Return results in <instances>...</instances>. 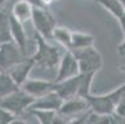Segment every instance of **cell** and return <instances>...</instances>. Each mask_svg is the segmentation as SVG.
Here are the masks:
<instances>
[{"mask_svg": "<svg viewBox=\"0 0 125 124\" xmlns=\"http://www.w3.org/2000/svg\"><path fill=\"white\" fill-rule=\"evenodd\" d=\"M29 3H31L33 6H40V8H46V3L45 0H27Z\"/></svg>", "mask_w": 125, "mask_h": 124, "instance_id": "cell-23", "label": "cell"}, {"mask_svg": "<svg viewBox=\"0 0 125 124\" xmlns=\"http://www.w3.org/2000/svg\"><path fill=\"white\" fill-rule=\"evenodd\" d=\"M94 45V37L89 34L81 31H72V45L71 50H81Z\"/></svg>", "mask_w": 125, "mask_h": 124, "instance_id": "cell-16", "label": "cell"}, {"mask_svg": "<svg viewBox=\"0 0 125 124\" xmlns=\"http://www.w3.org/2000/svg\"><path fill=\"white\" fill-rule=\"evenodd\" d=\"M20 86L15 82V79L11 77V75L8 71L0 69V98H4L15 91H17Z\"/></svg>", "mask_w": 125, "mask_h": 124, "instance_id": "cell-14", "label": "cell"}, {"mask_svg": "<svg viewBox=\"0 0 125 124\" xmlns=\"http://www.w3.org/2000/svg\"><path fill=\"white\" fill-rule=\"evenodd\" d=\"M52 39L57 41L61 46H63L66 50H71L72 45V31L63 26H56L52 34Z\"/></svg>", "mask_w": 125, "mask_h": 124, "instance_id": "cell-17", "label": "cell"}, {"mask_svg": "<svg viewBox=\"0 0 125 124\" xmlns=\"http://www.w3.org/2000/svg\"><path fill=\"white\" fill-rule=\"evenodd\" d=\"M32 11H33V5L31 3H29L27 0H19L14 4L11 15L15 16L19 21L26 23L32 19Z\"/></svg>", "mask_w": 125, "mask_h": 124, "instance_id": "cell-13", "label": "cell"}, {"mask_svg": "<svg viewBox=\"0 0 125 124\" xmlns=\"http://www.w3.org/2000/svg\"><path fill=\"white\" fill-rule=\"evenodd\" d=\"M81 73L78 60L72 50H67V52L62 56L60 63H58V71L55 82H60L67 78H72Z\"/></svg>", "mask_w": 125, "mask_h": 124, "instance_id": "cell-8", "label": "cell"}, {"mask_svg": "<svg viewBox=\"0 0 125 124\" xmlns=\"http://www.w3.org/2000/svg\"><path fill=\"white\" fill-rule=\"evenodd\" d=\"M6 1H8V0H0V6H1L3 4H5Z\"/></svg>", "mask_w": 125, "mask_h": 124, "instance_id": "cell-26", "label": "cell"}, {"mask_svg": "<svg viewBox=\"0 0 125 124\" xmlns=\"http://www.w3.org/2000/svg\"><path fill=\"white\" fill-rule=\"evenodd\" d=\"M10 25H11V36L12 40L19 45L22 50L26 47V32L24 29V23L19 21L15 16L10 14Z\"/></svg>", "mask_w": 125, "mask_h": 124, "instance_id": "cell-15", "label": "cell"}, {"mask_svg": "<svg viewBox=\"0 0 125 124\" xmlns=\"http://www.w3.org/2000/svg\"><path fill=\"white\" fill-rule=\"evenodd\" d=\"M16 119H19V117L0 105V124H11L15 123Z\"/></svg>", "mask_w": 125, "mask_h": 124, "instance_id": "cell-21", "label": "cell"}, {"mask_svg": "<svg viewBox=\"0 0 125 124\" xmlns=\"http://www.w3.org/2000/svg\"><path fill=\"white\" fill-rule=\"evenodd\" d=\"M79 88H81V73L72 78L55 82V91L63 99L79 97Z\"/></svg>", "mask_w": 125, "mask_h": 124, "instance_id": "cell-9", "label": "cell"}, {"mask_svg": "<svg viewBox=\"0 0 125 124\" xmlns=\"http://www.w3.org/2000/svg\"><path fill=\"white\" fill-rule=\"evenodd\" d=\"M14 41L11 36V25H10V14L0 11V44Z\"/></svg>", "mask_w": 125, "mask_h": 124, "instance_id": "cell-19", "label": "cell"}, {"mask_svg": "<svg viewBox=\"0 0 125 124\" xmlns=\"http://www.w3.org/2000/svg\"><path fill=\"white\" fill-rule=\"evenodd\" d=\"M78 60L81 73H97L103 67V57L100 52L94 47L89 46L81 50H72Z\"/></svg>", "mask_w": 125, "mask_h": 124, "instance_id": "cell-3", "label": "cell"}, {"mask_svg": "<svg viewBox=\"0 0 125 124\" xmlns=\"http://www.w3.org/2000/svg\"><path fill=\"white\" fill-rule=\"evenodd\" d=\"M35 99L36 98L30 96L29 93H26L20 87L19 90L15 91L14 93H11V94H9L4 98H0V105L19 117L26 109H29L31 107V104L33 103Z\"/></svg>", "mask_w": 125, "mask_h": 124, "instance_id": "cell-4", "label": "cell"}, {"mask_svg": "<svg viewBox=\"0 0 125 124\" xmlns=\"http://www.w3.org/2000/svg\"><path fill=\"white\" fill-rule=\"evenodd\" d=\"M115 113H116L118 115H120V117L125 118V97L119 102L118 107H116V109H115Z\"/></svg>", "mask_w": 125, "mask_h": 124, "instance_id": "cell-22", "label": "cell"}, {"mask_svg": "<svg viewBox=\"0 0 125 124\" xmlns=\"http://www.w3.org/2000/svg\"><path fill=\"white\" fill-rule=\"evenodd\" d=\"M51 1H52V0H45V3H46V5H47V4H50Z\"/></svg>", "mask_w": 125, "mask_h": 124, "instance_id": "cell-27", "label": "cell"}, {"mask_svg": "<svg viewBox=\"0 0 125 124\" xmlns=\"http://www.w3.org/2000/svg\"><path fill=\"white\" fill-rule=\"evenodd\" d=\"M63 101L64 99L55 90H52L48 93L35 99L29 109H51L58 112L63 104Z\"/></svg>", "mask_w": 125, "mask_h": 124, "instance_id": "cell-10", "label": "cell"}, {"mask_svg": "<svg viewBox=\"0 0 125 124\" xmlns=\"http://www.w3.org/2000/svg\"><path fill=\"white\" fill-rule=\"evenodd\" d=\"M35 31L40 34L45 39L50 40L52 39L53 30L57 26L53 16L46 8H40V6H33L32 11V19H31Z\"/></svg>", "mask_w": 125, "mask_h": 124, "instance_id": "cell-5", "label": "cell"}, {"mask_svg": "<svg viewBox=\"0 0 125 124\" xmlns=\"http://www.w3.org/2000/svg\"><path fill=\"white\" fill-rule=\"evenodd\" d=\"M37 120L41 124H55L56 117H57V111H51V109H29Z\"/></svg>", "mask_w": 125, "mask_h": 124, "instance_id": "cell-20", "label": "cell"}, {"mask_svg": "<svg viewBox=\"0 0 125 124\" xmlns=\"http://www.w3.org/2000/svg\"><path fill=\"white\" fill-rule=\"evenodd\" d=\"M97 3L108 12H110L115 19H119L125 12V6L121 0H97Z\"/></svg>", "mask_w": 125, "mask_h": 124, "instance_id": "cell-18", "label": "cell"}, {"mask_svg": "<svg viewBox=\"0 0 125 124\" xmlns=\"http://www.w3.org/2000/svg\"><path fill=\"white\" fill-rule=\"evenodd\" d=\"M88 111H91V104L87 98L73 97L69 99H64L58 112L64 115L69 120V123H76V120L83 114H85Z\"/></svg>", "mask_w": 125, "mask_h": 124, "instance_id": "cell-6", "label": "cell"}, {"mask_svg": "<svg viewBox=\"0 0 125 124\" xmlns=\"http://www.w3.org/2000/svg\"><path fill=\"white\" fill-rule=\"evenodd\" d=\"M118 52L120 55H125V37H124V41L119 45V47H118Z\"/></svg>", "mask_w": 125, "mask_h": 124, "instance_id": "cell-25", "label": "cell"}, {"mask_svg": "<svg viewBox=\"0 0 125 124\" xmlns=\"http://www.w3.org/2000/svg\"><path fill=\"white\" fill-rule=\"evenodd\" d=\"M0 69H1V68H0Z\"/></svg>", "mask_w": 125, "mask_h": 124, "instance_id": "cell-29", "label": "cell"}, {"mask_svg": "<svg viewBox=\"0 0 125 124\" xmlns=\"http://www.w3.org/2000/svg\"><path fill=\"white\" fill-rule=\"evenodd\" d=\"M21 88L29 93L30 96L39 98L46 93H48L50 91L55 90V82H51L47 79H35V78H27L22 84Z\"/></svg>", "mask_w": 125, "mask_h": 124, "instance_id": "cell-11", "label": "cell"}, {"mask_svg": "<svg viewBox=\"0 0 125 124\" xmlns=\"http://www.w3.org/2000/svg\"><path fill=\"white\" fill-rule=\"evenodd\" d=\"M121 1H123V4H124V6H125V0H121Z\"/></svg>", "mask_w": 125, "mask_h": 124, "instance_id": "cell-28", "label": "cell"}, {"mask_svg": "<svg viewBox=\"0 0 125 124\" xmlns=\"http://www.w3.org/2000/svg\"><path fill=\"white\" fill-rule=\"evenodd\" d=\"M125 97V83L119 86L116 90L108 94H102V96H93L92 93L87 96L85 98L89 101L91 109L99 114V115H109L114 114L115 109L118 107L119 102Z\"/></svg>", "mask_w": 125, "mask_h": 124, "instance_id": "cell-1", "label": "cell"}, {"mask_svg": "<svg viewBox=\"0 0 125 124\" xmlns=\"http://www.w3.org/2000/svg\"><path fill=\"white\" fill-rule=\"evenodd\" d=\"M35 39H36V51L31 56L32 60L35 61V65L41 67V68H53L56 67L61 58L60 54L55 46L50 45L47 39L41 36L40 34H35Z\"/></svg>", "mask_w": 125, "mask_h": 124, "instance_id": "cell-2", "label": "cell"}, {"mask_svg": "<svg viewBox=\"0 0 125 124\" xmlns=\"http://www.w3.org/2000/svg\"><path fill=\"white\" fill-rule=\"evenodd\" d=\"M35 66L36 65H35V61L32 60V57L24 58L21 62H19L14 67H11L10 69H8V72L11 75V77L15 79V82L21 87V84L29 78V75L31 72V69Z\"/></svg>", "mask_w": 125, "mask_h": 124, "instance_id": "cell-12", "label": "cell"}, {"mask_svg": "<svg viewBox=\"0 0 125 124\" xmlns=\"http://www.w3.org/2000/svg\"><path fill=\"white\" fill-rule=\"evenodd\" d=\"M24 50L15 41L0 44V68L8 71L24 60Z\"/></svg>", "mask_w": 125, "mask_h": 124, "instance_id": "cell-7", "label": "cell"}, {"mask_svg": "<svg viewBox=\"0 0 125 124\" xmlns=\"http://www.w3.org/2000/svg\"><path fill=\"white\" fill-rule=\"evenodd\" d=\"M118 21H119V25H120V27H121V31H123V35H124V37H125V12L119 17L118 19Z\"/></svg>", "mask_w": 125, "mask_h": 124, "instance_id": "cell-24", "label": "cell"}]
</instances>
